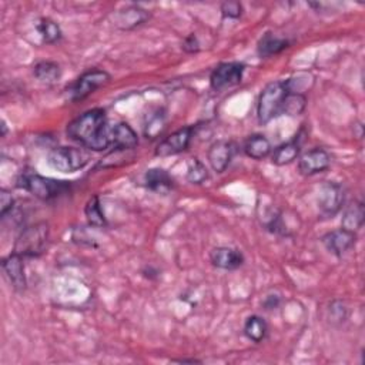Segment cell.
Returning <instances> with one entry per match:
<instances>
[{
	"instance_id": "obj_1",
	"label": "cell",
	"mask_w": 365,
	"mask_h": 365,
	"mask_svg": "<svg viewBox=\"0 0 365 365\" xmlns=\"http://www.w3.org/2000/svg\"><path fill=\"white\" fill-rule=\"evenodd\" d=\"M66 133L70 140L79 143L83 149L103 152L112 148V127L108 126L103 108H91L80 115L69 123Z\"/></svg>"
},
{
	"instance_id": "obj_2",
	"label": "cell",
	"mask_w": 365,
	"mask_h": 365,
	"mask_svg": "<svg viewBox=\"0 0 365 365\" xmlns=\"http://www.w3.org/2000/svg\"><path fill=\"white\" fill-rule=\"evenodd\" d=\"M288 91L287 80L271 82L261 90L257 102V119L260 124H267L283 115V106Z\"/></svg>"
},
{
	"instance_id": "obj_3",
	"label": "cell",
	"mask_w": 365,
	"mask_h": 365,
	"mask_svg": "<svg viewBox=\"0 0 365 365\" xmlns=\"http://www.w3.org/2000/svg\"><path fill=\"white\" fill-rule=\"evenodd\" d=\"M19 187H23L42 202H50L66 194L70 190V182L45 177L38 173H23L19 178Z\"/></svg>"
},
{
	"instance_id": "obj_4",
	"label": "cell",
	"mask_w": 365,
	"mask_h": 365,
	"mask_svg": "<svg viewBox=\"0 0 365 365\" xmlns=\"http://www.w3.org/2000/svg\"><path fill=\"white\" fill-rule=\"evenodd\" d=\"M50 228L47 223H36L26 227L17 237L13 251L21 254L22 257H39L49 244Z\"/></svg>"
},
{
	"instance_id": "obj_5",
	"label": "cell",
	"mask_w": 365,
	"mask_h": 365,
	"mask_svg": "<svg viewBox=\"0 0 365 365\" xmlns=\"http://www.w3.org/2000/svg\"><path fill=\"white\" fill-rule=\"evenodd\" d=\"M50 166L60 173H75L84 169L90 161V153L80 148H56L47 156Z\"/></svg>"
},
{
	"instance_id": "obj_6",
	"label": "cell",
	"mask_w": 365,
	"mask_h": 365,
	"mask_svg": "<svg viewBox=\"0 0 365 365\" xmlns=\"http://www.w3.org/2000/svg\"><path fill=\"white\" fill-rule=\"evenodd\" d=\"M112 76L106 70L102 69H90L84 71L83 75L73 82L67 89L66 95L67 100L71 103H78L89 97L91 93H95L97 89L110 82Z\"/></svg>"
},
{
	"instance_id": "obj_7",
	"label": "cell",
	"mask_w": 365,
	"mask_h": 365,
	"mask_svg": "<svg viewBox=\"0 0 365 365\" xmlns=\"http://www.w3.org/2000/svg\"><path fill=\"white\" fill-rule=\"evenodd\" d=\"M246 66L240 62H226L218 64L210 75V86L214 91H223L240 84Z\"/></svg>"
},
{
	"instance_id": "obj_8",
	"label": "cell",
	"mask_w": 365,
	"mask_h": 365,
	"mask_svg": "<svg viewBox=\"0 0 365 365\" xmlns=\"http://www.w3.org/2000/svg\"><path fill=\"white\" fill-rule=\"evenodd\" d=\"M196 127L193 126H186L182 129H178L177 132L172 133L166 139H163L156 148L154 154L157 157H170L180 154L182 152H186L189 149V145L194 137Z\"/></svg>"
},
{
	"instance_id": "obj_9",
	"label": "cell",
	"mask_w": 365,
	"mask_h": 365,
	"mask_svg": "<svg viewBox=\"0 0 365 365\" xmlns=\"http://www.w3.org/2000/svg\"><path fill=\"white\" fill-rule=\"evenodd\" d=\"M345 202V190L335 181H327L318 191V209L325 217H334L342 209Z\"/></svg>"
},
{
	"instance_id": "obj_10",
	"label": "cell",
	"mask_w": 365,
	"mask_h": 365,
	"mask_svg": "<svg viewBox=\"0 0 365 365\" xmlns=\"http://www.w3.org/2000/svg\"><path fill=\"white\" fill-rule=\"evenodd\" d=\"M2 271L12 288L17 293H23L27 287L26 271H25V257L21 254L12 252L2 260Z\"/></svg>"
},
{
	"instance_id": "obj_11",
	"label": "cell",
	"mask_w": 365,
	"mask_h": 365,
	"mask_svg": "<svg viewBox=\"0 0 365 365\" xmlns=\"http://www.w3.org/2000/svg\"><path fill=\"white\" fill-rule=\"evenodd\" d=\"M331 164V156L325 149L316 148L300 156L298 158V172L300 174L309 177L325 172Z\"/></svg>"
},
{
	"instance_id": "obj_12",
	"label": "cell",
	"mask_w": 365,
	"mask_h": 365,
	"mask_svg": "<svg viewBox=\"0 0 365 365\" xmlns=\"http://www.w3.org/2000/svg\"><path fill=\"white\" fill-rule=\"evenodd\" d=\"M235 154V145L228 140H218L213 143L207 153V160L215 173H223L230 166Z\"/></svg>"
},
{
	"instance_id": "obj_13",
	"label": "cell",
	"mask_w": 365,
	"mask_h": 365,
	"mask_svg": "<svg viewBox=\"0 0 365 365\" xmlns=\"http://www.w3.org/2000/svg\"><path fill=\"white\" fill-rule=\"evenodd\" d=\"M324 247L334 254L335 257H341L346 251L351 250L357 242V234L349 230H333L322 235L321 239Z\"/></svg>"
},
{
	"instance_id": "obj_14",
	"label": "cell",
	"mask_w": 365,
	"mask_h": 365,
	"mask_svg": "<svg viewBox=\"0 0 365 365\" xmlns=\"http://www.w3.org/2000/svg\"><path fill=\"white\" fill-rule=\"evenodd\" d=\"M210 261L217 268L233 271L244 264V255L239 248L222 246L210 251Z\"/></svg>"
},
{
	"instance_id": "obj_15",
	"label": "cell",
	"mask_w": 365,
	"mask_h": 365,
	"mask_svg": "<svg viewBox=\"0 0 365 365\" xmlns=\"http://www.w3.org/2000/svg\"><path fill=\"white\" fill-rule=\"evenodd\" d=\"M110 141L113 150L129 152L139 145V136L129 123L120 121L112 127Z\"/></svg>"
},
{
	"instance_id": "obj_16",
	"label": "cell",
	"mask_w": 365,
	"mask_h": 365,
	"mask_svg": "<svg viewBox=\"0 0 365 365\" xmlns=\"http://www.w3.org/2000/svg\"><path fill=\"white\" fill-rule=\"evenodd\" d=\"M150 19V12L139 5L127 6L116 13V26L120 30H133Z\"/></svg>"
},
{
	"instance_id": "obj_17",
	"label": "cell",
	"mask_w": 365,
	"mask_h": 365,
	"mask_svg": "<svg viewBox=\"0 0 365 365\" xmlns=\"http://www.w3.org/2000/svg\"><path fill=\"white\" fill-rule=\"evenodd\" d=\"M144 182L145 187L157 194H169L174 187V181L172 176L164 169L158 167L145 172Z\"/></svg>"
},
{
	"instance_id": "obj_18",
	"label": "cell",
	"mask_w": 365,
	"mask_h": 365,
	"mask_svg": "<svg viewBox=\"0 0 365 365\" xmlns=\"http://www.w3.org/2000/svg\"><path fill=\"white\" fill-rule=\"evenodd\" d=\"M301 153V143L298 141V137L294 140H290L287 143L280 144L277 149H274L271 154V163L276 164V166H287V164L293 163L300 157Z\"/></svg>"
},
{
	"instance_id": "obj_19",
	"label": "cell",
	"mask_w": 365,
	"mask_h": 365,
	"mask_svg": "<svg viewBox=\"0 0 365 365\" xmlns=\"http://www.w3.org/2000/svg\"><path fill=\"white\" fill-rule=\"evenodd\" d=\"M288 47H290V40L279 38V36L271 32H267L257 43V53L260 58L267 59L271 56H276V54H280Z\"/></svg>"
},
{
	"instance_id": "obj_20",
	"label": "cell",
	"mask_w": 365,
	"mask_h": 365,
	"mask_svg": "<svg viewBox=\"0 0 365 365\" xmlns=\"http://www.w3.org/2000/svg\"><path fill=\"white\" fill-rule=\"evenodd\" d=\"M364 220H365L364 203L360 202V200H355V202H353L345 209L341 220V228L355 233L362 227Z\"/></svg>"
},
{
	"instance_id": "obj_21",
	"label": "cell",
	"mask_w": 365,
	"mask_h": 365,
	"mask_svg": "<svg viewBox=\"0 0 365 365\" xmlns=\"http://www.w3.org/2000/svg\"><path fill=\"white\" fill-rule=\"evenodd\" d=\"M272 152L271 143L264 134H252L244 143V153L252 160H263Z\"/></svg>"
},
{
	"instance_id": "obj_22",
	"label": "cell",
	"mask_w": 365,
	"mask_h": 365,
	"mask_svg": "<svg viewBox=\"0 0 365 365\" xmlns=\"http://www.w3.org/2000/svg\"><path fill=\"white\" fill-rule=\"evenodd\" d=\"M34 27L40 34L42 40L47 45L58 43L63 38V32L60 26L54 21H51L50 17H39V19L34 22Z\"/></svg>"
},
{
	"instance_id": "obj_23",
	"label": "cell",
	"mask_w": 365,
	"mask_h": 365,
	"mask_svg": "<svg viewBox=\"0 0 365 365\" xmlns=\"http://www.w3.org/2000/svg\"><path fill=\"white\" fill-rule=\"evenodd\" d=\"M243 333L250 341L255 344L263 342L268 334V324L260 316H250L244 322Z\"/></svg>"
},
{
	"instance_id": "obj_24",
	"label": "cell",
	"mask_w": 365,
	"mask_h": 365,
	"mask_svg": "<svg viewBox=\"0 0 365 365\" xmlns=\"http://www.w3.org/2000/svg\"><path fill=\"white\" fill-rule=\"evenodd\" d=\"M33 75L40 83L53 84L56 83L62 76V69L56 62L43 60L39 62L33 69Z\"/></svg>"
},
{
	"instance_id": "obj_25",
	"label": "cell",
	"mask_w": 365,
	"mask_h": 365,
	"mask_svg": "<svg viewBox=\"0 0 365 365\" xmlns=\"http://www.w3.org/2000/svg\"><path fill=\"white\" fill-rule=\"evenodd\" d=\"M84 215L87 218V223L91 227L103 228L107 226V220L103 214L99 196H93L89 198V202L86 203V207H84Z\"/></svg>"
},
{
	"instance_id": "obj_26",
	"label": "cell",
	"mask_w": 365,
	"mask_h": 365,
	"mask_svg": "<svg viewBox=\"0 0 365 365\" xmlns=\"http://www.w3.org/2000/svg\"><path fill=\"white\" fill-rule=\"evenodd\" d=\"M166 124L167 120L163 110H156L150 113V116H148V120L144 123V136L150 140L158 137L163 130L166 129Z\"/></svg>"
},
{
	"instance_id": "obj_27",
	"label": "cell",
	"mask_w": 365,
	"mask_h": 365,
	"mask_svg": "<svg viewBox=\"0 0 365 365\" xmlns=\"http://www.w3.org/2000/svg\"><path fill=\"white\" fill-rule=\"evenodd\" d=\"M186 178L191 185H203L209 178V170L203 161H200L197 157L190 158L187 163V173Z\"/></svg>"
},
{
	"instance_id": "obj_28",
	"label": "cell",
	"mask_w": 365,
	"mask_h": 365,
	"mask_svg": "<svg viewBox=\"0 0 365 365\" xmlns=\"http://www.w3.org/2000/svg\"><path fill=\"white\" fill-rule=\"evenodd\" d=\"M305 106H307V97L304 95L288 91L283 106V115L300 116L305 110Z\"/></svg>"
},
{
	"instance_id": "obj_29",
	"label": "cell",
	"mask_w": 365,
	"mask_h": 365,
	"mask_svg": "<svg viewBox=\"0 0 365 365\" xmlns=\"http://www.w3.org/2000/svg\"><path fill=\"white\" fill-rule=\"evenodd\" d=\"M349 314H350L349 307H346V304L342 300H334L330 305H328L327 309L328 320H330L333 325L344 324L346 318H349Z\"/></svg>"
},
{
	"instance_id": "obj_30",
	"label": "cell",
	"mask_w": 365,
	"mask_h": 365,
	"mask_svg": "<svg viewBox=\"0 0 365 365\" xmlns=\"http://www.w3.org/2000/svg\"><path fill=\"white\" fill-rule=\"evenodd\" d=\"M220 12L224 19H240L243 14V5L240 2H223Z\"/></svg>"
},
{
	"instance_id": "obj_31",
	"label": "cell",
	"mask_w": 365,
	"mask_h": 365,
	"mask_svg": "<svg viewBox=\"0 0 365 365\" xmlns=\"http://www.w3.org/2000/svg\"><path fill=\"white\" fill-rule=\"evenodd\" d=\"M14 207V198L10 191L2 189L0 190V215L5 218L8 213H10Z\"/></svg>"
},
{
	"instance_id": "obj_32",
	"label": "cell",
	"mask_w": 365,
	"mask_h": 365,
	"mask_svg": "<svg viewBox=\"0 0 365 365\" xmlns=\"http://www.w3.org/2000/svg\"><path fill=\"white\" fill-rule=\"evenodd\" d=\"M181 49L185 50L186 53H189V54L198 53V51H200V40H198V38H197V34H194V33L189 34L187 38L185 39V42H182Z\"/></svg>"
},
{
	"instance_id": "obj_33",
	"label": "cell",
	"mask_w": 365,
	"mask_h": 365,
	"mask_svg": "<svg viewBox=\"0 0 365 365\" xmlns=\"http://www.w3.org/2000/svg\"><path fill=\"white\" fill-rule=\"evenodd\" d=\"M263 304H264L266 309H276L280 305V297L279 296H268Z\"/></svg>"
},
{
	"instance_id": "obj_34",
	"label": "cell",
	"mask_w": 365,
	"mask_h": 365,
	"mask_svg": "<svg viewBox=\"0 0 365 365\" xmlns=\"http://www.w3.org/2000/svg\"><path fill=\"white\" fill-rule=\"evenodd\" d=\"M173 362H178V364H202L200 360H194V358H180V360H172Z\"/></svg>"
},
{
	"instance_id": "obj_35",
	"label": "cell",
	"mask_w": 365,
	"mask_h": 365,
	"mask_svg": "<svg viewBox=\"0 0 365 365\" xmlns=\"http://www.w3.org/2000/svg\"><path fill=\"white\" fill-rule=\"evenodd\" d=\"M8 133V126H6V121L2 120V137H5Z\"/></svg>"
}]
</instances>
